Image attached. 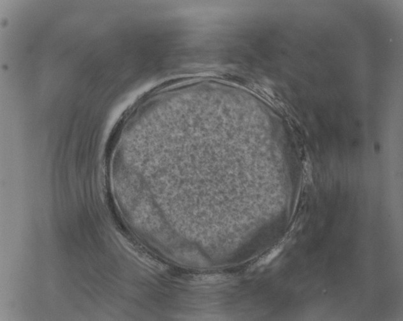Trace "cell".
<instances>
[{"label": "cell", "instance_id": "6da1fadb", "mask_svg": "<svg viewBox=\"0 0 403 321\" xmlns=\"http://www.w3.org/2000/svg\"><path fill=\"white\" fill-rule=\"evenodd\" d=\"M280 252V249H277L274 250L270 254H269L265 259H264L262 261L260 262V264H267L269 263L272 259H274L275 256H276L279 252Z\"/></svg>", "mask_w": 403, "mask_h": 321}]
</instances>
